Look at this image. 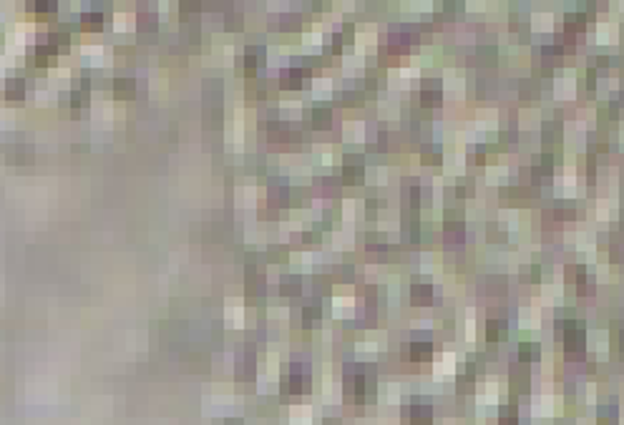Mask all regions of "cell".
I'll use <instances>...</instances> for the list:
<instances>
[{"label":"cell","instance_id":"6da1fadb","mask_svg":"<svg viewBox=\"0 0 624 425\" xmlns=\"http://www.w3.org/2000/svg\"><path fill=\"white\" fill-rule=\"evenodd\" d=\"M428 352H430V345H413V357H416V360L428 357Z\"/></svg>","mask_w":624,"mask_h":425},{"label":"cell","instance_id":"7a4b0ae2","mask_svg":"<svg viewBox=\"0 0 624 425\" xmlns=\"http://www.w3.org/2000/svg\"><path fill=\"white\" fill-rule=\"evenodd\" d=\"M53 8H55V0H35V10L48 13V10H53Z\"/></svg>","mask_w":624,"mask_h":425}]
</instances>
